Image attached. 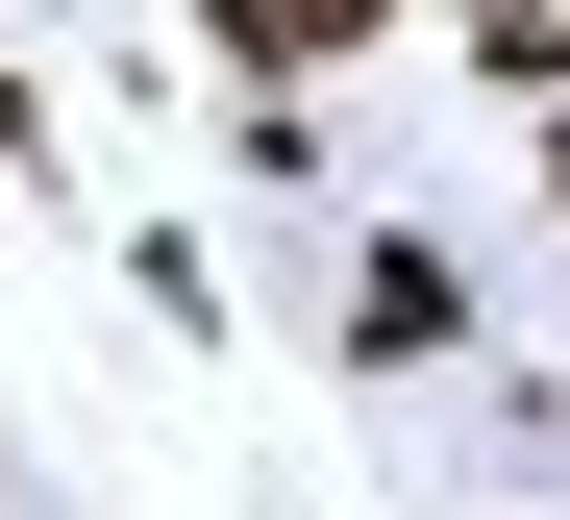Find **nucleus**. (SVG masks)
I'll use <instances>...</instances> for the list:
<instances>
[{
	"instance_id": "f257e3e1",
	"label": "nucleus",
	"mask_w": 570,
	"mask_h": 520,
	"mask_svg": "<svg viewBox=\"0 0 570 520\" xmlns=\"http://www.w3.org/2000/svg\"><path fill=\"white\" fill-rule=\"evenodd\" d=\"M199 26H224L248 75H323V50H372V26H397V0H199Z\"/></svg>"
},
{
	"instance_id": "f03ea898",
	"label": "nucleus",
	"mask_w": 570,
	"mask_h": 520,
	"mask_svg": "<svg viewBox=\"0 0 570 520\" xmlns=\"http://www.w3.org/2000/svg\"><path fill=\"white\" fill-rule=\"evenodd\" d=\"M446 323H471V297H446V248H372V297H347V347H372V372H422Z\"/></svg>"
},
{
	"instance_id": "7ed1b4c3",
	"label": "nucleus",
	"mask_w": 570,
	"mask_h": 520,
	"mask_svg": "<svg viewBox=\"0 0 570 520\" xmlns=\"http://www.w3.org/2000/svg\"><path fill=\"white\" fill-rule=\"evenodd\" d=\"M471 75H497V99H570V0H471Z\"/></svg>"
},
{
	"instance_id": "20e7f679",
	"label": "nucleus",
	"mask_w": 570,
	"mask_h": 520,
	"mask_svg": "<svg viewBox=\"0 0 570 520\" xmlns=\"http://www.w3.org/2000/svg\"><path fill=\"white\" fill-rule=\"evenodd\" d=\"M0 174H26V99H0Z\"/></svg>"
}]
</instances>
